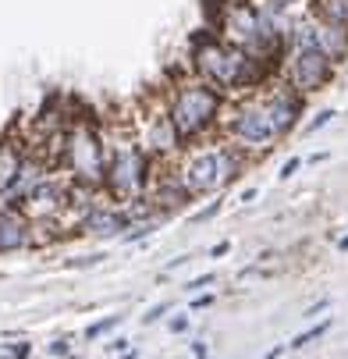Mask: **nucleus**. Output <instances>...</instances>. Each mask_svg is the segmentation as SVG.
I'll return each instance as SVG.
<instances>
[{
    "instance_id": "obj_26",
    "label": "nucleus",
    "mask_w": 348,
    "mask_h": 359,
    "mask_svg": "<svg viewBox=\"0 0 348 359\" xmlns=\"http://www.w3.org/2000/svg\"><path fill=\"white\" fill-rule=\"evenodd\" d=\"M125 348H128V338H114V341H107V352H114V355L125 352Z\"/></svg>"
},
{
    "instance_id": "obj_25",
    "label": "nucleus",
    "mask_w": 348,
    "mask_h": 359,
    "mask_svg": "<svg viewBox=\"0 0 348 359\" xmlns=\"http://www.w3.org/2000/svg\"><path fill=\"white\" fill-rule=\"evenodd\" d=\"M171 331H174V334H185V331H188V317H174V320H171Z\"/></svg>"
},
{
    "instance_id": "obj_4",
    "label": "nucleus",
    "mask_w": 348,
    "mask_h": 359,
    "mask_svg": "<svg viewBox=\"0 0 348 359\" xmlns=\"http://www.w3.org/2000/svg\"><path fill=\"white\" fill-rule=\"evenodd\" d=\"M214 32L270 68L281 61V54H288V39L256 11L253 0H221Z\"/></svg>"
},
{
    "instance_id": "obj_20",
    "label": "nucleus",
    "mask_w": 348,
    "mask_h": 359,
    "mask_svg": "<svg viewBox=\"0 0 348 359\" xmlns=\"http://www.w3.org/2000/svg\"><path fill=\"white\" fill-rule=\"evenodd\" d=\"M171 310V302H160V306H153V310H149L146 317H142V324L149 327V324H157V320H164V313Z\"/></svg>"
},
{
    "instance_id": "obj_2",
    "label": "nucleus",
    "mask_w": 348,
    "mask_h": 359,
    "mask_svg": "<svg viewBox=\"0 0 348 359\" xmlns=\"http://www.w3.org/2000/svg\"><path fill=\"white\" fill-rule=\"evenodd\" d=\"M188 61H192V75L203 79L207 86H214L224 100H242V96L256 93L270 82V65L249 57L245 50L231 46L217 32L195 36L192 50H188Z\"/></svg>"
},
{
    "instance_id": "obj_27",
    "label": "nucleus",
    "mask_w": 348,
    "mask_h": 359,
    "mask_svg": "<svg viewBox=\"0 0 348 359\" xmlns=\"http://www.w3.org/2000/svg\"><path fill=\"white\" fill-rule=\"evenodd\" d=\"M214 302V295H195L192 299V310H203V306H210Z\"/></svg>"
},
{
    "instance_id": "obj_31",
    "label": "nucleus",
    "mask_w": 348,
    "mask_h": 359,
    "mask_svg": "<svg viewBox=\"0 0 348 359\" xmlns=\"http://www.w3.org/2000/svg\"><path fill=\"white\" fill-rule=\"evenodd\" d=\"M281 352H284V345H277V348H270V352H267V359H277Z\"/></svg>"
},
{
    "instance_id": "obj_6",
    "label": "nucleus",
    "mask_w": 348,
    "mask_h": 359,
    "mask_svg": "<svg viewBox=\"0 0 348 359\" xmlns=\"http://www.w3.org/2000/svg\"><path fill=\"white\" fill-rule=\"evenodd\" d=\"M224 107H228V100L207 86L203 79H181L171 96H167V118L171 125L178 128L181 142H195V139H203L210 135L214 128H221V118H224Z\"/></svg>"
},
{
    "instance_id": "obj_24",
    "label": "nucleus",
    "mask_w": 348,
    "mask_h": 359,
    "mask_svg": "<svg viewBox=\"0 0 348 359\" xmlns=\"http://www.w3.org/2000/svg\"><path fill=\"white\" fill-rule=\"evenodd\" d=\"M217 210H221V199H214V203H210V207H207L203 214H195V221H199V224H203V221H210V217H214Z\"/></svg>"
},
{
    "instance_id": "obj_3",
    "label": "nucleus",
    "mask_w": 348,
    "mask_h": 359,
    "mask_svg": "<svg viewBox=\"0 0 348 359\" xmlns=\"http://www.w3.org/2000/svg\"><path fill=\"white\" fill-rule=\"evenodd\" d=\"M245 164L249 157H242L224 135H217L210 142H188L181 149V157L174 161V178L192 199L214 196V192H224L242 175Z\"/></svg>"
},
{
    "instance_id": "obj_8",
    "label": "nucleus",
    "mask_w": 348,
    "mask_h": 359,
    "mask_svg": "<svg viewBox=\"0 0 348 359\" xmlns=\"http://www.w3.org/2000/svg\"><path fill=\"white\" fill-rule=\"evenodd\" d=\"M281 68H284L281 79H284L298 96H309V93H320V89L334 79V68H337V65H330L302 32H295L291 43H288V54H284Z\"/></svg>"
},
{
    "instance_id": "obj_17",
    "label": "nucleus",
    "mask_w": 348,
    "mask_h": 359,
    "mask_svg": "<svg viewBox=\"0 0 348 359\" xmlns=\"http://www.w3.org/2000/svg\"><path fill=\"white\" fill-rule=\"evenodd\" d=\"M121 324V313H111V317H104V320H96V324H89L85 327V341H99L107 331H114Z\"/></svg>"
},
{
    "instance_id": "obj_18",
    "label": "nucleus",
    "mask_w": 348,
    "mask_h": 359,
    "mask_svg": "<svg viewBox=\"0 0 348 359\" xmlns=\"http://www.w3.org/2000/svg\"><path fill=\"white\" fill-rule=\"evenodd\" d=\"M32 341H4L0 345V359H29Z\"/></svg>"
},
{
    "instance_id": "obj_23",
    "label": "nucleus",
    "mask_w": 348,
    "mask_h": 359,
    "mask_svg": "<svg viewBox=\"0 0 348 359\" xmlns=\"http://www.w3.org/2000/svg\"><path fill=\"white\" fill-rule=\"evenodd\" d=\"M71 352V345H68V338H57L54 345H50V355H68Z\"/></svg>"
},
{
    "instance_id": "obj_11",
    "label": "nucleus",
    "mask_w": 348,
    "mask_h": 359,
    "mask_svg": "<svg viewBox=\"0 0 348 359\" xmlns=\"http://www.w3.org/2000/svg\"><path fill=\"white\" fill-rule=\"evenodd\" d=\"M295 32H302L330 65H341L348 57V25H337V22H327L320 15H309L306 22L295 25Z\"/></svg>"
},
{
    "instance_id": "obj_7",
    "label": "nucleus",
    "mask_w": 348,
    "mask_h": 359,
    "mask_svg": "<svg viewBox=\"0 0 348 359\" xmlns=\"http://www.w3.org/2000/svg\"><path fill=\"white\" fill-rule=\"evenodd\" d=\"M57 168L71 185H85L92 192L104 189V182H107V135H104V128L82 114L71 118Z\"/></svg>"
},
{
    "instance_id": "obj_19",
    "label": "nucleus",
    "mask_w": 348,
    "mask_h": 359,
    "mask_svg": "<svg viewBox=\"0 0 348 359\" xmlns=\"http://www.w3.org/2000/svg\"><path fill=\"white\" fill-rule=\"evenodd\" d=\"M330 118H334V111H320V114H316V118L306 125V135H316L323 125H330Z\"/></svg>"
},
{
    "instance_id": "obj_21",
    "label": "nucleus",
    "mask_w": 348,
    "mask_h": 359,
    "mask_svg": "<svg viewBox=\"0 0 348 359\" xmlns=\"http://www.w3.org/2000/svg\"><path fill=\"white\" fill-rule=\"evenodd\" d=\"M298 168H302V157H288V161H284V168H281V182H288Z\"/></svg>"
},
{
    "instance_id": "obj_32",
    "label": "nucleus",
    "mask_w": 348,
    "mask_h": 359,
    "mask_svg": "<svg viewBox=\"0 0 348 359\" xmlns=\"http://www.w3.org/2000/svg\"><path fill=\"white\" fill-rule=\"evenodd\" d=\"M337 249H341V252H348V235H344V238H337Z\"/></svg>"
},
{
    "instance_id": "obj_10",
    "label": "nucleus",
    "mask_w": 348,
    "mask_h": 359,
    "mask_svg": "<svg viewBox=\"0 0 348 359\" xmlns=\"http://www.w3.org/2000/svg\"><path fill=\"white\" fill-rule=\"evenodd\" d=\"M139 142H142V149H146L153 161H178V157H181L185 142H181L178 128H174L171 118H167V104L157 107L153 114L146 118V128L139 132Z\"/></svg>"
},
{
    "instance_id": "obj_29",
    "label": "nucleus",
    "mask_w": 348,
    "mask_h": 359,
    "mask_svg": "<svg viewBox=\"0 0 348 359\" xmlns=\"http://www.w3.org/2000/svg\"><path fill=\"white\" fill-rule=\"evenodd\" d=\"M228 249H231V242H217V245L210 249V256H214V260H217V256H224Z\"/></svg>"
},
{
    "instance_id": "obj_14",
    "label": "nucleus",
    "mask_w": 348,
    "mask_h": 359,
    "mask_svg": "<svg viewBox=\"0 0 348 359\" xmlns=\"http://www.w3.org/2000/svg\"><path fill=\"white\" fill-rule=\"evenodd\" d=\"M25 157H29V153H25L15 139H4V142H0V199H4V196L18 185L22 168H25Z\"/></svg>"
},
{
    "instance_id": "obj_16",
    "label": "nucleus",
    "mask_w": 348,
    "mask_h": 359,
    "mask_svg": "<svg viewBox=\"0 0 348 359\" xmlns=\"http://www.w3.org/2000/svg\"><path fill=\"white\" fill-rule=\"evenodd\" d=\"M327 331H330V320H320V324H313V327H306L302 334H295V338L288 341V348H291V352H298V348H306V345H313L316 338H323Z\"/></svg>"
},
{
    "instance_id": "obj_9",
    "label": "nucleus",
    "mask_w": 348,
    "mask_h": 359,
    "mask_svg": "<svg viewBox=\"0 0 348 359\" xmlns=\"http://www.w3.org/2000/svg\"><path fill=\"white\" fill-rule=\"evenodd\" d=\"M68 203H71V185L64 175L50 171L32 192L29 199L22 203V214L32 221V228H57L61 224V214H68Z\"/></svg>"
},
{
    "instance_id": "obj_1",
    "label": "nucleus",
    "mask_w": 348,
    "mask_h": 359,
    "mask_svg": "<svg viewBox=\"0 0 348 359\" xmlns=\"http://www.w3.org/2000/svg\"><path fill=\"white\" fill-rule=\"evenodd\" d=\"M306 96H298L284 79H270L263 89L235 100L224 107L221 118V135L249 161H260L270 153L302 118Z\"/></svg>"
},
{
    "instance_id": "obj_22",
    "label": "nucleus",
    "mask_w": 348,
    "mask_h": 359,
    "mask_svg": "<svg viewBox=\"0 0 348 359\" xmlns=\"http://www.w3.org/2000/svg\"><path fill=\"white\" fill-rule=\"evenodd\" d=\"M207 285H214V274H203V278H195V281H188L185 288H188V292H203Z\"/></svg>"
},
{
    "instance_id": "obj_30",
    "label": "nucleus",
    "mask_w": 348,
    "mask_h": 359,
    "mask_svg": "<svg viewBox=\"0 0 348 359\" xmlns=\"http://www.w3.org/2000/svg\"><path fill=\"white\" fill-rule=\"evenodd\" d=\"M270 4H277V8H284V11H291V8L298 4V0H270Z\"/></svg>"
},
{
    "instance_id": "obj_28",
    "label": "nucleus",
    "mask_w": 348,
    "mask_h": 359,
    "mask_svg": "<svg viewBox=\"0 0 348 359\" xmlns=\"http://www.w3.org/2000/svg\"><path fill=\"white\" fill-rule=\"evenodd\" d=\"M192 355L195 359H207V341H192Z\"/></svg>"
},
{
    "instance_id": "obj_5",
    "label": "nucleus",
    "mask_w": 348,
    "mask_h": 359,
    "mask_svg": "<svg viewBox=\"0 0 348 359\" xmlns=\"http://www.w3.org/2000/svg\"><path fill=\"white\" fill-rule=\"evenodd\" d=\"M107 135V132H104ZM153 157L142 149L139 135L121 128L118 135H107V182H104V192L125 207L146 199L149 189H153Z\"/></svg>"
},
{
    "instance_id": "obj_13",
    "label": "nucleus",
    "mask_w": 348,
    "mask_h": 359,
    "mask_svg": "<svg viewBox=\"0 0 348 359\" xmlns=\"http://www.w3.org/2000/svg\"><path fill=\"white\" fill-rule=\"evenodd\" d=\"M25 245H32V221L11 203H0V252H15Z\"/></svg>"
},
{
    "instance_id": "obj_15",
    "label": "nucleus",
    "mask_w": 348,
    "mask_h": 359,
    "mask_svg": "<svg viewBox=\"0 0 348 359\" xmlns=\"http://www.w3.org/2000/svg\"><path fill=\"white\" fill-rule=\"evenodd\" d=\"M313 15L337 22V25H348V0H313Z\"/></svg>"
},
{
    "instance_id": "obj_12",
    "label": "nucleus",
    "mask_w": 348,
    "mask_h": 359,
    "mask_svg": "<svg viewBox=\"0 0 348 359\" xmlns=\"http://www.w3.org/2000/svg\"><path fill=\"white\" fill-rule=\"evenodd\" d=\"M132 224H135L132 210H125V207H99V203H96V207L82 217L78 231L96 235V238H114V235L125 238V228H132Z\"/></svg>"
}]
</instances>
